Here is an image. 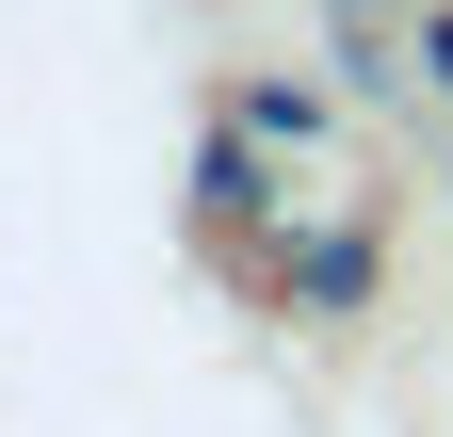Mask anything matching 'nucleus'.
Wrapping results in <instances>:
<instances>
[{
  "instance_id": "obj_1",
  "label": "nucleus",
  "mask_w": 453,
  "mask_h": 437,
  "mask_svg": "<svg viewBox=\"0 0 453 437\" xmlns=\"http://www.w3.org/2000/svg\"><path fill=\"white\" fill-rule=\"evenodd\" d=\"M421 49H437V81H453V17H421Z\"/></svg>"
}]
</instances>
